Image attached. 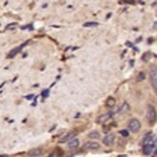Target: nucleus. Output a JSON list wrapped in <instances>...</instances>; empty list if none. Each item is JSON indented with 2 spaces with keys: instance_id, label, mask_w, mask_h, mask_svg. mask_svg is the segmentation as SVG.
<instances>
[{
  "instance_id": "f257e3e1",
  "label": "nucleus",
  "mask_w": 157,
  "mask_h": 157,
  "mask_svg": "<svg viewBox=\"0 0 157 157\" xmlns=\"http://www.w3.org/2000/svg\"><path fill=\"white\" fill-rule=\"evenodd\" d=\"M148 120H149V124L150 125H154L156 124V107L151 106V104L148 107Z\"/></svg>"
},
{
  "instance_id": "f03ea898",
  "label": "nucleus",
  "mask_w": 157,
  "mask_h": 157,
  "mask_svg": "<svg viewBox=\"0 0 157 157\" xmlns=\"http://www.w3.org/2000/svg\"><path fill=\"white\" fill-rule=\"evenodd\" d=\"M128 129H129L131 132H138V131L140 129V121L136 120V118L129 120V122H128Z\"/></svg>"
},
{
  "instance_id": "7ed1b4c3",
  "label": "nucleus",
  "mask_w": 157,
  "mask_h": 157,
  "mask_svg": "<svg viewBox=\"0 0 157 157\" xmlns=\"http://www.w3.org/2000/svg\"><path fill=\"white\" fill-rule=\"evenodd\" d=\"M142 151H143V154H151L153 151H156V142L143 145L142 146Z\"/></svg>"
},
{
  "instance_id": "20e7f679",
  "label": "nucleus",
  "mask_w": 157,
  "mask_h": 157,
  "mask_svg": "<svg viewBox=\"0 0 157 157\" xmlns=\"http://www.w3.org/2000/svg\"><path fill=\"white\" fill-rule=\"evenodd\" d=\"M153 142H156V135L151 134V132H149V134H146V135L143 136V139H142V145L153 143Z\"/></svg>"
},
{
  "instance_id": "39448f33",
  "label": "nucleus",
  "mask_w": 157,
  "mask_h": 157,
  "mask_svg": "<svg viewBox=\"0 0 157 157\" xmlns=\"http://www.w3.org/2000/svg\"><path fill=\"white\" fill-rule=\"evenodd\" d=\"M43 148H35V149H31L28 151V156L29 157H39V156H42L43 154Z\"/></svg>"
},
{
  "instance_id": "423d86ee",
  "label": "nucleus",
  "mask_w": 157,
  "mask_h": 157,
  "mask_svg": "<svg viewBox=\"0 0 157 157\" xmlns=\"http://www.w3.org/2000/svg\"><path fill=\"white\" fill-rule=\"evenodd\" d=\"M150 81H151V85H153V89H157V71H156V67L151 68L150 71Z\"/></svg>"
},
{
  "instance_id": "0eeeda50",
  "label": "nucleus",
  "mask_w": 157,
  "mask_h": 157,
  "mask_svg": "<svg viewBox=\"0 0 157 157\" xmlns=\"http://www.w3.org/2000/svg\"><path fill=\"white\" fill-rule=\"evenodd\" d=\"M113 117V113H106V114H102V115H99L97 117V124H104L106 121H109L110 118Z\"/></svg>"
},
{
  "instance_id": "6e6552de",
  "label": "nucleus",
  "mask_w": 157,
  "mask_h": 157,
  "mask_svg": "<svg viewBox=\"0 0 157 157\" xmlns=\"http://www.w3.org/2000/svg\"><path fill=\"white\" fill-rule=\"evenodd\" d=\"M99 142H95V140H89L85 143V149L86 150H97L99 149Z\"/></svg>"
},
{
  "instance_id": "1a4fd4ad",
  "label": "nucleus",
  "mask_w": 157,
  "mask_h": 157,
  "mask_svg": "<svg viewBox=\"0 0 157 157\" xmlns=\"http://www.w3.org/2000/svg\"><path fill=\"white\" fill-rule=\"evenodd\" d=\"M129 110H131L129 103L128 102H122L121 106H120V109H118V113H120V114H125V113H128Z\"/></svg>"
},
{
  "instance_id": "9d476101",
  "label": "nucleus",
  "mask_w": 157,
  "mask_h": 157,
  "mask_svg": "<svg viewBox=\"0 0 157 157\" xmlns=\"http://www.w3.org/2000/svg\"><path fill=\"white\" fill-rule=\"evenodd\" d=\"M103 143H104L106 146H111L113 143H114V135H113V134L106 135L104 139H103Z\"/></svg>"
},
{
  "instance_id": "9b49d317",
  "label": "nucleus",
  "mask_w": 157,
  "mask_h": 157,
  "mask_svg": "<svg viewBox=\"0 0 157 157\" xmlns=\"http://www.w3.org/2000/svg\"><path fill=\"white\" fill-rule=\"evenodd\" d=\"M24 46H25V45H22V46H18V47H16V49H13L11 52H8L7 57H8V58H13V57H16V56L18 54V53H19V52H21L22 49H24Z\"/></svg>"
},
{
  "instance_id": "f8f14e48",
  "label": "nucleus",
  "mask_w": 157,
  "mask_h": 157,
  "mask_svg": "<svg viewBox=\"0 0 157 157\" xmlns=\"http://www.w3.org/2000/svg\"><path fill=\"white\" fill-rule=\"evenodd\" d=\"M78 146H79V140H78L77 138L71 139V140L67 143V148H68V149H77Z\"/></svg>"
},
{
  "instance_id": "ddd939ff",
  "label": "nucleus",
  "mask_w": 157,
  "mask_h": 157,
  "mask_svg": "<svg viewBox=\"0 0 157 157\" xmlns=\"http://www.w3.org/2000/svg\"><path fill=\"white\" fill-rule=\"evenodd\" d=\"M74 138H75V132H70V134H67L65 136H61L60 142H61V143H64V142H68L70 139H74Z\"/></svg>"
},
{
  "instance_id": "4468645a",
  "label": "nucleus",
  "mask_w": 157,
  "mask_h": 157,
  "mask_svg": "<svg viewBox=\"0 0 157 157\" xmlns=\"http://www.w3.org/2000/svg\"><path fill=\"white\" fill-rule=\"evenodd\" d=\"M89 138H90V139H99V138H100V134H99L97 131H92L90 134H89Z\"/></svg>"
},
{
  "instance_id": "2eb2a0df",
  "label": "nucleus",
  "mask_w": 157,
  "mask_h": 157,
  "mask_svg": "<svg viewBox=\"0 0 157 157\" xmlns=\"http://www.w3.org/2000/svg\"><path fill=\"white\" fill-rule=\"evenodd\" d=\"M49 157H61V151L60 150H54V151H53V153H50V154H49Z\"/></svg>"
},
{
  "instance_id": "dca6fc26",
  "label": "nucleus",
  "mask_w": 157,
  "mask_h": 157,
  "mask_svg": "<svg viewBox=\"0 0 157 157\" xmlns=\"http://www.w3.org/2000/svg\"><path fill=\"white\" fill-rule=\"evenodd\" d=\"M106 104L109 106V107H113V106L115 104V100L113 99V97H109V99H107V102H106Z\"/></svg>"
},
{
  "instance_id": "f3484780",
  "label": "nucleus",
  "mask_w": 157,
  "mask_h": 157,
  "mask_svg": "<svg viewBox=\"0 0 157 157\" xmlns=\"http://www.w3.org/2000/svg\"><path fill=\"white\" fill-rule=\"evenodd\" d=\"M120 135H121V136H124V138H126V136L129 135V132H128V131H125V129H122V131H120Z\"/></svg>"
},
{
  "instance_id": "a211bd4d",
  "label": "nucleus",
  "mask_w": 157,
  "mask_h": 157,
  "mask_svg": "<svg viewBox=\"0 0 157 157\" xmlns=\"http://www.w3.org/2000/svg\"><path fill=\"white\" fill-rule=\"evenodd\" d=\"M85 27H97V22H93V21L92 22H86Z\"/></svg>"
},
{
  "instance_id": "6ab92c4d",
  "label": "nucleus",
  "mask_w": 157,
  "mask_h": 157,
  "mask_svg": "<svg viewBox=\"0 0 157 157\" xmlns=\"http://www.w3.org/2000/svg\"><path fill=\"white\" fill-rule=\"evenodd\" d=\"M143 79H145V74H143V72L138 74V79H136V81H143Z\"/></svg>"
},
{
  "instance_id": "aec40b11",
  "label": "nucleus",
  "mask_w": 157,
  "mask_h": 157,
  "mask_svg": "<svg viewBox=\"0 0 157 157\" xmlns=\"http://www.w3.org/2000/svg\"><path fill=\"white\" fill-rule=\"evenodd\" d=\"M149 56H150L149 53H146V54H145V57H143V60H145V61H148V60H149Z\"/></svg>"
},
{
  "instance_id": "412c9836",
  "label": "nucleus",
  "mask_w": 157,
  "mask_h": 157,
  "mask_svg": "<svg viewBox=\"0 0 157 157\" xmlns=\"http://www.w3.org/2000/svg\"><path fill=\"white\" fill-rule=\"evenodd\" d=\"M0 157H10V156H7V154H2V156H0Z\"/></svg>"
}]
</instances>
